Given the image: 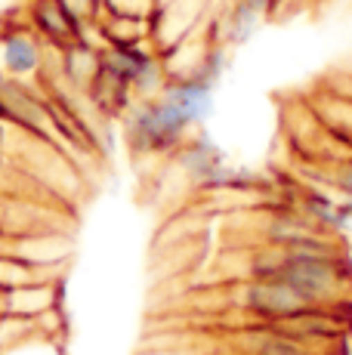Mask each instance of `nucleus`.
<instances>
[{
	"label": "nucleus",
	"mask_w": 352,
	"mask_h": 355,
	"mask_svg": "<svg viewBox=\"0 0 352 355\" xmlns=\"http://www.w3.org/2000/svg\"><path fill=\"white\" fill-rule=\"evenodd\" d=\"M328 186L340 198L352 201V158L334 164V170H331V176H328Z\"/></svg>",
	"instance_id": "f8f14e48"
},
{
	"label": "nucleus",
	"mask_w": 352,
	"mask_h": 355,
	"mask_svg": "<svg viewBox=\"0 0 352 355\" xmlns=\"http://www.w3.org/2000/svg\"><path fill=\"white\" fill-rule=\"evenodd\" d=\"M121 124H124L127 148L133 155H148V158H170L195 133V127L161 93L152 99H137L121 118Z\"/></svg>",
	"instance_id": "f257e3e1"
},
{
	"label": "nucleus",
	"mask_w": 352,
	"mask_h": 355,
	"mask_svg": "<svg viewBox=\"0 0 352 355\" xmlns=\"http://www.w3.org/2000/svg\"><path fill=\"white\" fill-rule=\"evenodd\" d=\"M84 99L93 105V112L105 121H121L127 114V108L137 102L133 96V87L121 78L118 71H112L103 59H99V68L93 74V80L87 84Z\"/></svg>",
	"instance_id": "423d86ee"
},
{
	"label": "nucleus",
	"mask_w": 352,
	"mask_h": 355,
	"mask_svg": "<svg viewBox=\"0 0 352 355\" xmlns=\"http://www.w3.org/2000/svg\"><path fill=\"white\" fill-rule=\"evenodd\" d=\"M0 124H10V114H6V105H3V99H0Z\"/></svg>",
	"instance_id": "ddd939ff"
},
{
	"label": "nucleus",
	"mask_w": 352,
	"mask_h": 355,
	"mask_svg": "<svg viewBox=\"0 0 352 355\" xmlns=\"http://www.w3.org/2000/svg\"><path fill=\"white\" fill-rule=\"evenodd\" d=\"M25 22L46 50H65L74 40H84V28L59 6V0H25Z\"/></svg>",
	"instance_id": "20e7f679"
},
{
	"label": "nucleus",
	"mask_w": 352,
	"mask_h": 355,
	"mask_svg": "<svg viewBox=\"0 0 352 355\" xmlns=\"http://www.w3.org/2000/svg\"><path fill=\"white\" fill-rule=\"evenodd\" d=\"M0 127H3V124H0Z\"/></svg>",
	"instance_id": "4468645a"
},
{
	"label": "nucleus",
	"mask_w": 352,
	"mask_h": 355,
	"mask_svg": "<svg viewBox=\"0 0 352 355\" xmlns=\"http://www.w3.org/2000/svg\"><path fill=\"white\" fill-rule=\"evenodd\" d=\"M46 62V46L44 40L31 31V25L22 19H12V22H0V71L6 78L16 80H31L44 71Z\"/></svg>",
	"instance_id": "7ed1b4c3"
},
{
	"label": "nucleus",
	"mask_w": 352,
	"mask_h": 355,
	"mask_svg": "<svg viewBox=\"0 0 352 355\" xmlns=\"http://www.w3.org/2000/svg\"><path fill=\"white\" fill-rule=\"evenodd\" d=\"M170 158H173L176 167L182 170V176L188 180V186H192L195 192H201V186L207 182V176H211L222 161H229V155H226V148L216 146L204 130H195Z\"/></svg>",
	"instance_id": "39448f33"
},
{
	"label": "nucleus",
	"mask_w": 352,
	"mask_h": 355,
	"mask_svg": "<svg viewBox=\"0 0 352 355\" xmlns=\"http://www.w3.org/2000/svg\"><path fill=\"white\" fill-rule=\"evenodd\" d=\"M103 12H112V16L152 19L155 0H103Z\"/></svg>",
	"instance_id": "9b49d317"
},
{
	"label": "nucleus",
	"mask_w": 352,
	"mask_h": 355,
	"mask_svg": "<svg viewBox=\"0 0 352 355\" xmlns=\"http://www.w3.org/2000/svg\"><path fill=\"white\" fill-rule=\"evenodd\" d=\"M59 6L84 28V40H90V28L103 16V0H59Z\"/></svg>",
	"instance_id": "9d476101"
},
{
	"label": "nucleus",
	"mask_w": 352,
	"mask_h": 355,
	"mask_svg": "<svg viewBox=\"0 0 352 355\" xmlns=\"http://www.w3.org/2000/svg\"><path fill=\"white\" fill-rule=\"evenodd\" d=\"M59 303V282L56 278H40V282L22 284V288L6 291V306L3 315H16V318H28L35 322L37 315L56 309Z\"/></svg>",
	"instance_id": "6e6552de"
},
{
	"label": "nucleus",
	"mask_w": 352,
	"mask_h": 355,
	"mask_svg": "<svg viewBox=\"0 0 352 355\" xmlns=\"http://www.w3.org/2000/svg\"><path fill=\"white\" fill-rule=\"evenodd\" d=\"M161 96L170 102L195 130H201L216 114V90L207 84H201V80H192V78L167 80Z\"/></svg>",
	"instance_id": "0eeeda50"
},
{
	"label": "nucleus",
	"mask_w": 352,
	"mask_h": 355,
	"mask_svg": "<svg viewBox=\"0 0 352 355\" xmlns=\"http://www.w3.org/2000/svg\"><path fill=\"white\" fill-rule=\"evenodd\" d=\"M53 53L59 56V78H62V84L84 96L87 84L93 80V74L99 68V46L90 44V40H74L65 50H53Z\"/></svg>",
	"instance_id": "1a4fd4ad"
},
{
	"label": "nucleus",
	"mask_w": 352,
	"mask_h": 355,
	"mask_svg": "<svg viewBox=\"0 0 352 355\" xmlns=\"http://www.w3.org/2000/svg\"><path fill=\"white\" fill-rule=\"evenodd\" d=\"M232 303H235V309L250 315L256 324H269V327L288 324L290 318L313 309V303L279 275L245 278L232 291Z\"/></svg>",
	"instance_id": "f03ea898"
}]
</instances>
